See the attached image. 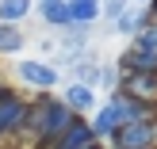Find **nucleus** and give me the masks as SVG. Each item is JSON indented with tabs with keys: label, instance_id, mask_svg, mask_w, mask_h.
<instances>
[{
	"label": "nucleus",
	"instance_id": "f257e3e1",
	"mask_svg": "<svg viewBox=\"0 0 157 149\" xmlns=\"http://www.w3.org/2000/svg\"><path fill=\"white\" fill-rule=\"evenodd\" d=\"M134 119H150V111L138 103H130V99H111V103L100 111V119L92 122V134H119L127 122Z\"/></svg>",
	"mask_w": 157,
	"mask_h": 149
},
{
	"label": "nucleus",
	"instance_id": "f03ea898",
	"mask_svg": "<svg viewBox=\"0 0 157 149\" xmlns=\"http://www.w3.org/2000/svg\"><path fill=\"white\" fill-rule=\"evenodd\" d=\"M73 115H69V107H61V103H38V115H35V130L42 134V142H50V138H58V134H65L69 126H73Z\"/></svg>",
	"mask_w": 157,
	"mask_h": 149
},
{
	"label": "nucleus",
	"instance_id": "7ed1b4c3",
	"mask_svg": "<svg viewBox=\"0 0 157 149\" xmlns=\"http://www.w3.org/2000/svg\"><path fill=\"white\" fill-rule=\"evenodd\" d=\"M115 142H119V149H153V126L146 119H134L115 134Z\"/></svg>",
	"mask_w": 157,
	"mask_h": 149
},
{
	"label": "nucleus",
	"instance_id": "20e7f679",
	"mask_svg": "<svg viewBox=\"0 0 157 149\" xmlns=\"http://www.w3.org/2000/svg\"><path fill=\"white\" fill-rule=\"evenodd\" d=\"M23 115H27V107H23L12 92H4V96H0V134L15 130V126L23 122Z\"/></svg>",
	"mask_w": 157,
	"mask_h": 149
},
{
	"label": "nucleus",
	"instance_id": "39448f33",
	"mask_svg": "<svg viewBox=\"0 0 157 149\" xmlns=\"http://www.w3.org/2000/svg\"><path fill=\"white\" fill-rule=\"evenodd\" d=\"M19 76L27 84H35V88H50V84H58V73H54L50 65H38V61H19Z\"/></svg>",
	"mask_w": 157,
	"mask_h": 149
},
{
	"label": "nucleus",
	"instance_id": "423d86ee",
	"mask_svg": "<svg viewBox=\"0 0 157 149\" xmlns=\"http://www.w3.org/2000/svg\"><path fill=\"white\" fill-rule=\"evenodd\" d=\"M123 73H153L157 76V50H146V46L130 50L127 61H123Z\"/></svg>",
	"mask_w": 157,
	"mask_h": 149
},
{
	"label": "nucleus",
	"instance_id": "0eeeda50",
	"mask_svg": "<svg viewBox=\"0 0 157 149\" xmlns=\"http://www.w3.org/2000/svg\"><path fill=\"white\" fill-rule=\"evenodd\" d=\"M88 145H92V126L73 122V126L58 138V145H54V149H88Z\"/></svg>",
	"mask_w": 157,
	"mask_h": 149
},
{
	"label": "nucleus",
	"instance_id": "6e6552de",
	"mask_svg": "<svg viewBox=\"0 0 157 149\" xmlns=\"http://www.w3.org/2000/svg\"><path fill=\"white\" fill-rule=\"evenodd\" d=\"M42 15H46V23H54V27H69V23H73V12H69L65 0H58V4H42Z\"/></svg>",
	"mask_w": 157,
	"mask_h": 149
},
{
	"label": "nucleus",
	"instance_id": "1a4fd4ad",
	"mask_svg": "<svg viewBox=\"0 0 157 149\" xmlns=\"http://www.w3.org/2000/svg\"><path fill=\"white\" fill-rule=\"evenodd\" d=\"M127 88L138 96H153L157 92V76L153 73H127Z\"/></svg>",
	"mask_w": 157,
	"mask_h": 149
},
{
	"label": "nucleus",
	"instance_id": "9d476101",
	"mask_svg": "<svg viewBox=\"0 0 157 149\" xmlns=\"http://www.w3.org/2000/svg\"><path fill=\"white\" fill-rule=\"evenodd\" d=\"M31 12V0H0V19L4 23H15Z\"/></svg>",
	"mask_w": 157,
	"mask_h": 149
},
{
	"label": "nucleus",
	"instance_id": "9b49d317",
	"mask_svg": "<svg viewBox=\"0 0 157 149\" xmlns=\"http://www.w3.org/2000/svg\"><path fill=\"white\" fill-rule=\"evenodd\" d=\"M69 12H73L77 23H92L100 15V4H96V0H69Z\"/></svg>",
	"mask_w": 157,
	"mask_h": 149
},
{
	"label": "nucleus",
	"instance_id": "f8f14e48",
	"mask_svg": "<svg viewBox=\"0 0 157 149\" xmlns=\"http://www.w3.org/2000/svg\"><path fill=\"white\" fill-rule=\"evenodd\" d=\"M19 46H23V35L12 27V23H0V50L12 54V50H19Z\"/></svg>",
	"mask_w": 157,
	"mask_h": 149
},
{
	"label": "nucleus",
	"instance_id": "ddd939ff",
	"mask_svg": "<svg viewBox=\"0 0 157 149\" xmlns=\"http://www.w3.org/2000/svg\"><path fill=\"white\" fill-rule=\"evenodd\" d=\"M69 107H81V111H88V107H92V88L73 84V88H69Z\"/></svg>",
	"mask_w": 157,
	"mask_h": 149
},
{
	"label": "nucleus",
	"instance_id": "4468645a",
	"mask_svg": "<svg viewBox=\"0 0 157 149\" xmlns=\"http://www.w3.org/2000/svg\"><path fill=\"white\" fill-rule=\"evenodd\" d=\"M134 27H138V19H134V15L127 12V15H123V19H119V31H134Z\"/></svg>",
	"mask_w": 157,
	"mask_h": 149
},
{
	"label": "nucleus",
	"instance_id": "2eb2a0df",
	"mask_svg": "<svg viewBox=\"0 0 157 149\" xmlns=\"http://www.w3.org/2000/svg\"><path fill=\"white\" fill-rule=\"evenodd\" d=\"M111 12H119V0H111Z\"/></svg>",
	"mask_w": 157,
	"mask_h": 149
},
{
	"label": "nucleus",
	"instance_id": "dca6fc26",
	"mask_svg": "<svg viewBox=\"0 0 157 149\" xmlns=\"http://www.w3.org/2000/svg\"><path fill=\"white\" fill-rule=\"evenodd\" d=\"M42 4H58V0H42Z\"/></svg>",
	"mask_w": 157,
	"mask_h": 149
},
{
	"label": "nucleus",
	"instance_id": "f3484780",
	"mask_svg": "<svg viewBox=\"0 0 157 149\" xmlns=\"http://www.w3.org/2000/svg\"><path fill=\"white\" fill-rule=\"evenodd\" d=\"M88 149H96V145H88Z\"/></svg>",
	"mask_w": 157,
	"mask_h": 149
}]
</instances>
